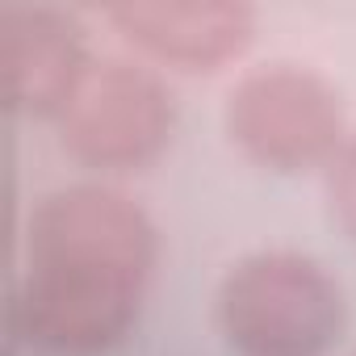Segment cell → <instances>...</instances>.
Listing matches in <instances>:
<instances>
[{"label":"cell","mask_w":356,"mask_h":356,"mask_svg":"<svg viewBox=\"0 0 356 356\" xmlns=\"http://www.w3.org/2000/svg\"><path fill=\"white\" fill-rule=\"evenodd\" d=\"M151 268L155 227L138 202L109 185L59 189L30 214L13 327L47 352H101L138 318Z\"/></svg>","instance_id":"obj_1"},{"label":"cell","mask_w":356,"mask_h":356,"mask_svg":"<svg viewBox=\"0 0 356 356\" xmlns=\"http://www.w3.org/2000/svg\"><path fill=\"white\" fill-rule=\"evenodd\" d=\"M214 314L239 356H323L343 331V293L302 252H256L222 277Z\"/></svg>","instance_id":"obj_2"},{"label":"cell","mask_w":356,"mask_h":356,"mask_svg":"<svg viewBox=\"0 0 356 356\" xmlns=\"http://www.w3.org/2000/svg\"><path fill=\"white\" fill-rule=\"evenodd\" d=\"M231 143L260 168H327L343 134V101L331 80L298 63L248 72L222 109Z\"/></svg>","instance_id":"obj_3"},{"label":"cell","mask_w":356,"mask_h":356,"mask_svg":"<svg viewBox=\"0 0 356 356\" xmlns=\"http://www.w3.org/2000/svg\"><path fill=\"white\" fill-rule=\"evenodd\" d=\"M59 143L88 168L126 172L151 163L172 134L176 109L168 84L130 59H92L59 109Z\"/></svg>","instance_id":"obj_4"},{"label":"cell","mask_w":356,"mask_h":356,"mask_svg":"<svg viewBox=\"0 0 356 356\" xmlns=\"http://www.w3.org/2000/svg\"><path fill=\"white\" fill-rule=\"evenodd\" d=\"M92 67L84 30L47 5L0 9V92L5 105L34 118H59Z\"/></svg>","instance_id":"obj_5"},{"label":"cell","mask_w":356,"mask_h":356,"mask_svg":"<svg viewBox=\"0 0 356 356\" xmlns=\"http://www.w3.org/2000/svg\"><path fill=\"white\" fill-rule=\"evenodd\" d=\"M105 17L143 55L181 67L214 72L248 51L256 13L239 0H126L109 5Z\"/></svg>","instance_id":"obj_6"},{"label":"cell","mask_w":356,"mask_h":356,"mask_svg":"<svg viewBox=\"0 0 356 356\" xmlns=\"http://www.w3.org/2000/svg\"><path fill=\"white\" fill-rule=\"evenodd\" d=\"M327 206L339 231L356 239V134H348L327 163Z\"/></svg>","instance_id":"obj_7"}]
</instances>
